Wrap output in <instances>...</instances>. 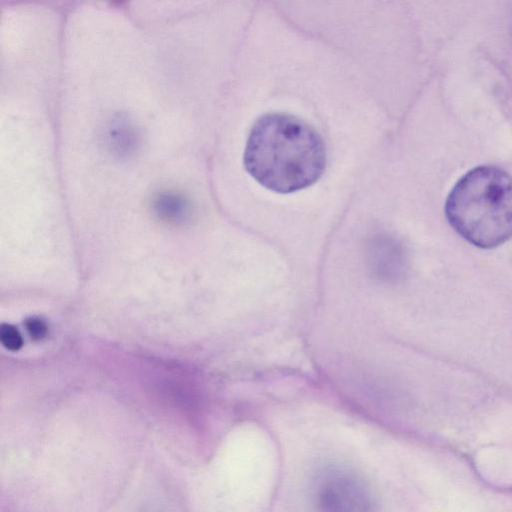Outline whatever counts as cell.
Instances as JSON below:
<instances>
[{
  "label": "cell",
  "mask_w": 512,
  "mask_h": 512,
  "mask_svg": "<svg viewBox=\"0 0 512 512\" xmlns=\"http://www.w3.org/2000/svg\"><path fill=\"white\" fill-rule=\"evenodd\" d=\"M243 162L260 185L288 194L313 185L324 173L326 149L320 134L287 113L259 117L249 132Z\"/></svg>",
  "instance_id": "obj_1"
},
{
  "label": "cell",
  "mask_w": 512,
  "mask_h": 512,
  "mask_svg": "<svg viewBox=\"0 0 512 512\" xmlns=\"http://www.w3.org/2000/svg\"><path fill=\"white\" fill-rule=\"evenodd\" d=\"M445 214L453 229L479 248L497 247L512 237V176L495 166H479L450 191Z\"/></svg>",
  "instance_id": "obj_2"
},
{
  "label": "cell",
  "mask_w": 512,
  "mask_h": 512,
  "mask_svg": "<svg viewBox=\"0 0 512 512\" xmlns=\"http://www.w3.org/2000/svg\"><path fill=\"white\" fill-rule=\"evenodd\" d=\"M317 504L325 511H370L372 495L364 480L339 465L321 468L314 479Z\"/></svg>",
  "instance_id": "obj_3"
},
{
  "label": "cell",
  "mask_w": 512,
  "mask_h": 512,
  "mask_svg": "<svg viewBox=\"0 0 512 512\" xmlns=\"http://www.w3.org/2000/svg\"><path fill=\"white\" fill-rule=\"evenodd\" d=\"M373 270L385 280L398 278L403 269V254L398 244L390 238H380L372 246Z\"/></svg>",
  "instance_id": "obj_4"
},
{
  "label": "cell",
  "mask_w": 512,
  "mask_h": 512,
  "mask_svg": "<svg viewBox=\"0 0 512 512\" xmlns=\"http://www.w3.org/2000/svg\"><path fill=\"white\" fill-rule=\"evenodd\" d=\"M0 340L4 347L11 351L19 350L23 345L20 332L12 325L3 324L0 328Z\"/></svg>",
  "instance_id": "obj_5"
},
{
  "label": "cell",
  "mask_w": 512,
  "mask_h": 512,
  "mask_svg": "<svg viewBox=\"0 0 512 512\" xmlns=\"http://www.w3.org/2000/svg\"><path fill=\"white\" fill-rule=\"evenodd\" d=\"M26 330L30 337L39 340L47 334V326L45 322L39 318H29L25 322Z\"/></svg>",
  "instance_id": "obj_6"
}]
</instances>
